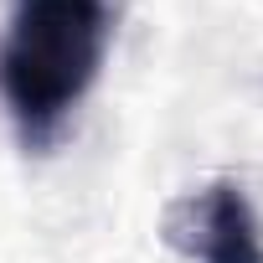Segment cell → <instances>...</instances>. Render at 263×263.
Masks as SVG:
<instances>
[{"mask_svg": "<svg viewBox=\"0 0 263 263\" xmlns=\"http://www.w3.org/2000/svg\"><path fill=\"white\" fill-rule=\"evenodd\" d=\"M108 0H16L0 36V98L26 140L83 103L108 52Z\"/></svg>", "mask_w": 263, "mask_h": 263, "instance_id": "6da1fadb", "label": "cell"}, {"mask_svg": "<svg viewBox=\"0 0 263 263\" xmlns=\"http://www.w3.org/2000/svg\"><path fill=\"white\" fill-rule=\"evenodd\" d=\"M186 217V232L181 237L191 248V258L201 263H263V227L242 196V186H212L201 196H191L181 206Z\"/></svg>", "mask_w": 263, "mask_h": 263, "instance_id": "7a4b0ae2", "label": "cell"}]
</instances>
